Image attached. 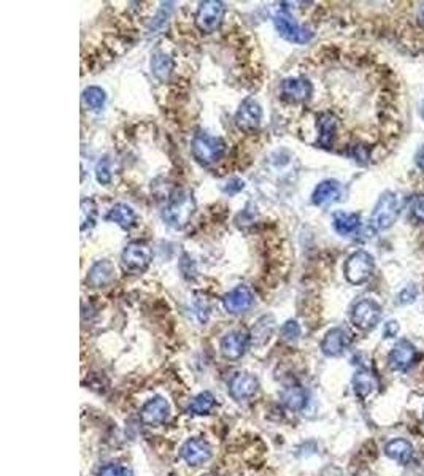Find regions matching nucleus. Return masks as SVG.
Segmentation results:
<instances>
[{
	"label": "nucleus",
	"mask_w": 424,
	"mask_h": 476,
	"mask_svg": "<svg viewBox=\"0 0 424 476\" xmlns=\"http://www.w3.org/2000/svg\"><path fill=\"white\" fill-rule=\"evenodd\" d=\"M194 213L196 201L193 193L186 189H175L172 196L168 197L164 210H162V219L172 229L181 231L189 224Z\"/></svg>",
	"instance_id": "obj_1"
},
{
	"label": "nucleus",
	"mask_w": 424,
	"mask_h": 476,
	"mask_svg": "<svg viewBox=\"0 0 424 476\" xmlns=\"http://www.w3.org/2000/svg\"><path fill=\"white\" fill-rule=\"evenodd\" d=\"M191 153L201 166H213L226 154V141L221 137H215V135L201 131L194 135L193 141H191Z\"/></svg>",
	"instance_id": "obj_2"
},
{
	"label": "nucleus",
	"mask_w": 424,
	"mask_h": 476,
	"mask_svg": "<svg viewBox=\"0 0 424 476\" xmlns=\"http://www.w3.org/2000/svg\"><path fill=\"white\" fill-rule=\"evenodd\" d=\"M373 270H375V259L370 253L363 250L350 254L343 265L346 281L355 284V286H361V284L369 281L373 275Z\"/></svg>",
	"instance_id": "obj_3"
},
{
	"label": "nucleus",
	"mask_w": 424,
	"mask_h": 476,
	"mask_svg": "<svg viewBox=\"0 0 424 476\" xmlns=\"http://www.w3.org/2000/svg\"><path fill=\"white\" fill-rule=\"evenodd\" d=\"M399 218V198L391 191L380 196L375 208L372 211L370 224L375 231L391 229Z\"/></svg>",
	"instance_id": "obj_4"
},
{
	"label": "nucleus",
	"mask_w": 424,
	"mask_h": 476,
	"mask_svg": "<svg viewBox=\"0 0 424 476\" xmlns=\"http://www.w3.org/2000/svg\"><path fill=\"white\" fill-rule=\"evenodd\" d=\"M153 262V251L146 241L136 240L126 245L121 254V264L126 272L143 273Z\"/></svg>",
	"instance_id": "obj_5"
},
{
	"label": "nucleus",
	"mask_w": 424,
	"mask_h": 476,
	"mask_svg": "<svg viewBox=\"0 0 424 476\" xmlns=\"http://www.w3.org/2000/svg\"><path fill=\"white\" fill-rule=\"evenodd\" d=\"M226 16V5L220 0H205L196 11V27L202 34H213L220 29Z\"/></svg>",
	"instance_id": "obj_6"
},
{
	"label": "nucleus",
	"mask_w": 424,
	"mask_h": 476,
	"mask_svg": "<svg viewBox=\"0 0 424 476\" xmlns=\"http://www.w3.org/2000/svg\"><path fill=\"white\" fill-rule=\"evenodd\" d=\"M273 24L280 37L289 41V44L306 45L313 39V32L302 27L286 10H281L273 16Z\"/></svg>",
	"instance_id": "obj_7"
},
{
	"label": "nucleus",
	"mask_w": 424,
	"mask_h": 476,
	"mask_svg": "<svg viewBox=\"0 0 424 476\" xmlns=\"http://www.w3.org/2000/svg\"><path fill=\"white\" fill-rule=\"evenodd\" d=\"M351 323L359 330L369 332L375 329L381 319V307L372 298H361L353 305L350 313Z\"/></svg>",
	"instance_id": "obj_8"
},
{
	"label": "nucleus",
	"mask_w": 424,
	"mask_h": 476,
	"mask_svg": "<svg viewBox=\"0 0 424 476\" xmlns=\"http://www.w3.org/2000/svg\"><path fill=\"white\" fill-rule=\"evenodd\" d=\"M234 121L238 131L251 135L259 131L261 121H263V108L254 98H245L242 105L238 106Z\"/></svg>",
	"instance_id": "obj_9"
},
{
	"label": "nucleus",
	"mask_w": 424,
	"mask_h": 476,
	"mask_svg": "<svg viewBox=\"0 0 424 476\" xmlns=\"http://www.w3.org/2000/svg\"><path fill=\"white\" fill-rule=\"evenodd\" d=\"M251 343L250 333L246 330H231L221 338L220 350L224 359L238 360L245 356Z\"/></svg>",
	"instance_id": "obj_10"
},
{
	"label": "nucleus",
	"mask_w": 424,
	"mask_h": 476,
	"mask_svg": "<svg viewBox=\"0 0 424 476\" xmlns=\"http://www.w3.org/2000/svg\"><path fill=\"white\" fill-rule=\"evenodd\" d=\"M313 86L310 80L302 76H296V78H286L285 81L281 83L280 88V94L281 98L288 103H303L307 102L310 97H312Z\"/></svg>",
	"instance_id": "obj_11"
},
{
	"label": "nucleus",
	"mask_w": 424,
	"mask_h": 476,
	"mask_svg": "<svg viewBox=\"0 0 424 476\" xmlns=\"http://www.w3.org/2000/svg\"><path fill=\"white\" fill-rule=\"evenodd\" d=\"M418 351L408 340H399L388 356V365L393 372H405L415 364Z\"/></svg>",
	"instance_id": "obj_12"
},
{
	"label": "nucleus",
	"mask_w": 424,
	"mask_h": 476,
	"mask_svg": "<svg viewBox=\"0 0 424 476\" xmlns=\"http://www.w3.org/2000/svg\"><path fill=\"white\" fill-rule=\"evenodd\" d=\"M254 300H256V295H254L253 289L242 284L223 297V305L224 310L231 315H242L253 307Z\"/></svg>",
	"instance_id": "obj_13"
},
{
	"label": "nucleus",
	"mask_w": 424,
	"mask_h": 476,
	"mask_svg": "<svg viewBox=\"0 0 424 476\" xmlns=\"http://www.w3.org/2000/svg\"><path fill=\"white\" fill-rule=\"evenodd\" d=\"M259 381L254 375L246 372H238L229 381V394L237 402H245L253 399L258 394Z\"/></svg>",
	"instance_id": "obj_14"
},
{
	"label": "nucleus",
	"mask_w": 424,
	"mask_h": 476,
	"mask_svg": "<svg viewBox=\"0 0 424 476\" xmlns=\"http://www.w3.org/2000/svg\"><path fill=\"white\" fill-rule=\"evenodd\" d=\"M351 340V333L348 330L343 328H334L324 335L321 342V351L328 358H340L348 350Z\"/></svg>",
	"instance_id": "obj_15"
},
{
	"label": "nucleus",
	"mask_w": 424,
	"mask_h": 476,
	"mask_svg": "<svg viewBox=\"0 0 424 476\" xmlns=\"http://www.w3.org/2000/svg\"><path fill=\"white\" fill-rule=\"evenodd\" d=\"M168 416H171V405L159 395L148 400L140 411V421L146 425L164 424Z\"/></svg>",
	"instance_id": "obj_16"
},
{
	"label": "nucleus",
	"mask_w": 424,
	"mask_h": 476,
	"mask_svg": "<svg viewBox=\"0 0 424 476\" xmlns=\"http://www.w3.org/2000/svg\"><path fill=\"white\" fill-rule=\"evenodd\" d=\"M180 454L188 465L199 467L211 459V446L203 438H191L181 446Z\"/></svg>",
	"instance_id": "obj_17"
},
{
	"label": "nucleus",
	"mask_w": 424,
	"mask_h": 476,
	"mask_svg": "<svg viewBox=\"0 0 424 476\" xmlns=\"http://www.w3.org/2000/svg\"><path fill=\"white\" fill-rule=\"evenodd\" d=\"M116 278L115 264L108 259L97 260L96 264L89 268L86 283L91 288H107Z\"/></svg>",
	"instance_id": "obj_18"
},
{
	"label": "nucleus",
	"mask_w": 424,
	"mask_h": 476,
	"mask_svg": "<svg viewBox=\"0 0 424 476\" xmlns=\"http://www.w3.org/2000/svg\"><path fill=\"white\" fill-rule=\"evenodd\" d=\"M340 196H342L340 183L335 180H324L315 188L312 201L316 207H329V205L337 202Z\"/></svg>",
	"instance_id": "obj_19"
},
{
	"label": "nucleus",
	"mask_w": 424,
	"mask_h": 476,
	"mask_svg": "<svg viewBox=\"0 0 424 476\" xmlns=\"http://www.w3.org/2000/svg\"><path fill=\"white\" fill-rule=\"evenodd\" d=\"M107 221L118 224L124 231H131L132 227L137 226V215L133 208L127 203H116L110 208Z\"/></svg>",
	"instance_id": "obj_20"
},
{
	"label": "nucleus",
	"mask_w": 424,
	"mask_h": 476,
	"mask_svg": "<svg viewBox=\"0 0 424 476\" xmlns=\"http://www.w3.org/2000/svg\"><path fill=\"white\" fill-rule=\"evenodd\" d=\"M385 454L390 459L395 460L400 465H407L413 457V446L408 440L394 438L385 446Z\"/></svg>",
	"instance_id": "obj_21"
},
{
	"label": "nucleus",
	"mask_w": 424,
	"mask_h": 476,
	"mask_svg": "<svg viewBox=\"0 0 424 476\" xmlns=\"http://www.w3.org/2000/svg\"><path fill=\"white\" fill-rule=\"evenodd\" d=\"M332 226H334L338 236L348 237L359 229V226H361V216H359V213L337 211L334 218H332Z\"/></svg>",
	"instance_id": "obj_22"
},
{
	"label": "nucleus",
	"mask_w": 424,
	"mask_h": 476,
	"mask_svg": "<svg viewBox=\"0 0 424 476\" xmlns=\"http://www.w3.org/2000/svg\"><path fill=\"white\" fill-rule=\"evenodd\" d=\"M318 127H320L318 145L326 149L332 148V145H334L335 133H337V127H338L337 118L332 115V113H323L320 119H318Z\"/></svg>",
	"instance_id": "obj_23"
},
{
	"label": "nucleus",
	"mask_w": 424,
	"mask_h": 476,
	"mask_svg": "<svg viewBox=\"0 0 424 476\" xmlns=\"http://www.w3.org/2000/svg\"><path fill=\"white\" fill-rule=\"evenodd\" d=\"M353 388H355V394L359 399L364 400L365 397H369L375 390V388H378V381L370 370L361 368L353 376Z\"/></svg>",
	"instance_id": "obj_24"
},
{
	"label": "nucleus",
	"mask_w": 424,
	"mask_h": 476,
	"mask_svg": "<svg viewBox=\"0 0 424 476\" xmlns=\"http://www.w3.org/2000/svg\"><path fill=\"white\" fill-rule=\"evenodd\" d=\"M281 400L285 403V407L293 410V411H301L306 408V405L308 402V395L307 390L303 389L299 385H293L285 388V390L281 393Z\"/></svg>",
	"instance_id": "obj_25"
},
{
	"label": "nucleus",
	"mask_w": 424,
	"mask_h": 476,
	"mask_svg": "<svg viewBox=\"0 0 424 476\" xmlns=\"http://www.w3.org/2000/svg\"><path fill=\"white\" fill-rule=\"evenodd\" d=\"M173 59L164 51H156L151 56V72L159 81H167L173 72Z\"/></svg>",
	"instance_id": "obj_26"
},
{
	"label": "nucleus",
	"mask_w": 424,
	"mask_h": 476,
	"mask_svg": "<svg viewBox=\"0 0 424 476\" xmlns=\"http://www.w3.org/2000/svg\"><path fill=\"white\" fill-rule=\"evenodd\" d=\"M273 330H275L273 318L272 316H263L256 324H254V328L250 332L251 343L256 345V346L266 345L268 340H271Z\"/></svg>",
	"instance_id": "obj_27"
},
{
	"label": "nucleus",
	"mask_w": 424,
	"mask_h": 476,
	"mask_svg": "<svg viewBox=\"0 0 424 476\" xmlns=\"http://www.w3.org/2000/svg\"><path fill=\"white\" fill-rule=\"evenodd\" d=\"M215 397L208 390H205V393H201L199 395L196 397L193 400V403L189 405L188 411L191 415H196V416H205V415H210V411L213 410L215 407Z\"/></svg>",
	"instance_id": "obj_28"
},
{
	"label": "nucleus",
	"mask_w": 424,
	"mask_h": 476,
	"mask_svg": "<svg viewBox=\"0 0 424 476\" xmlns=\"http://www.w3.org/2000/svg\"><path fill=\"white\" fill-rule=\"evenodd\" d=\"M105 101H107V94L105 91L99 86H89L83 91V103L88 106L89 110L99 111L104 108Z\"/></svg>",
	"instance_id": "obj_29"
},
{
	"label": "nucleus",
	"mask_w": 424,
	"mask_h": 476,
	"mask_svg": "<svg viewBox=\"0 0 424 476\" xmlns=\"http://www.w3.org/2000/svg\"><path fill=\"white\" fill-rule=\"evenodd\" d=\"M97 223V205L93 198H83L81 201V231H91Z\"/></svg>",
	"instance_id": "obj_30"
},
{
	"label": "nucleus",
	"mask_w": 424,
	"mask_h": 476,
	"mask_svg": "<svg viewBox=\"0 0 424 476\" xmlns=\"http://www.w3.org/2000/svg\"><path fill=\"white\" fill-rule=\"evenodd\" d=\"M173 9V4L172 2H167V4H162L161 10L158 11L156 18L153 19V23L150 24V29H148V34H159L162 29H164L168 18H171V13Z\"/></svg>",
	"instance_id": "obj_31"
},
{
	"label": "nucleus",
	"mask_w": 424,
	"mask_h": 476,
	"mask_svg": "<svg viewBox=\"0 0 424 476\" xmlns=\"http://www.w3.org/2000/svg\"><path fill=\"white\" fill-rule=\"evenodd\" d=\"M301 325L294 319H289L280 328V338L286 343H296L301 337Z\"/></svg>",
	"instance_id": "obj_32"
},
{
	"label": "nucleus",
	"mask_w": 424,
	"mask_h": 476,
	"mask_svg": "<svg viewBox=\"0 0 424 476\" xmlns=\"http://www.w3.org/2000/svg\"><path fill=\"white\" fill-rule=\"evenodd\" d=\"M96 178H97L99 183L104 184V186H108V184L111 183L113 175H111L110 159L107 158V156H104V158L97 162V166H96Z\"/></svg>",
	"instance_id": "obj_33"
},
{
	"label": "nucleus",
	"mask_w": 424,
	"mask_h": 476,
	"mask_svg": "<svg viewBox=\"0 0 424 476\" xmlns=\"http://www.w3.org/2000/svg\"><path fill=\"white\" fill-rule=\"evenodd\" d=\"M97 476H132V473L127 467L119 464H107L99 470Z\"/></svg>",
	"instance_id": "obj_34"
},
{
	"label": "nucleus",
	"mask_w": 424,
	"mask_h": 476,
	"mask_svg": "<svg viewBox=\"0 0 424 476\" xmlns=\"http://www.w3.org/2000/svg\"><path fill=\"white\" fill-rule=\"evenodd\" d=\"M416 295H418V288L412 284V286H407L405 289H402L399 295H398V300L402 305H407V303H413L416 300Z\"/></svg>",
	"instance_id": "obj_35"
},
{
	"label": "nucleus",
	"mask_w": 424,
	"mask_h": 476,
	"mask_svg": "<svg viewBox=\"0 0 424 476\" xmlns=\"http://www.w3.org/2000/svg\"><path fill=\"white\" fill-rule=\"evenodd\" d=\"M412 213L418 221L424 223V196L415 197V201L412 203Z\"/></svg>",
	"instance_id": "obj_36"
},
{
	"label": "nucleus",
	"mask_w": 424,
	"mask_h": 476,
	"mask_svg": "<svg viewBox=\"0 0 424 476\" xmlns=\"http://www.w3.org/2000/svg\"><path fill=\"white\" fill-rule=\"evenodd\" d=\"M245 188V183L240 180V178H232L229 180L228 183H226V186L223 188V191L226 194H237L240 193V191H242Z\"/></svg>",
	"instance_id": "obj_37"
},
{
	"label": "nucleus",
	"mask_w": 424,
	"mask_h": 476,
	"mask_svg": "<svg viewBox=\"0 0 424 476\" xmlns=\"http://www.w3.org/2000/svg\"><path fill=\"white\" fill-rule=\"evenodd\" d=\"M399 333V323L398 321H388L385 324V329H383V337L385 338H394L398 337Z\"/></svg>",
	"instance_id": "obj_38"
},
{
	"label": "nucleus",
	"mask_w": 424,
	"mask_h": 476,
	"mask_svg": "<svg viewBox=\"0 0 424 476\" xmlns=\"http://www.w3.org/2000/svg\"><path fill=\"white\" fill-rule=\"evenodd\" d=\"M416 166H418L421 172H424V146L420 149V153L416 154Z\"/></svg>",
	"instance_id": "obj_39"
},
{
	"label": "nucleus",
	"mask_w": 424,
	"mask_h": 476,
	"mask_svg": "<svg viewBox=\"0 0 424 476\" xmlns=\"http://www.w3.org/2000/svg\"><path fill=\"white\" fill-rule=\"evenodd\" d=\"M418 18H420V23L424 26V4L421 5V9H420V15H418Z\"/></svg>",
	"instance_id": "obj_40"
},
{
	"label": "nucleus",
	"mask_w": 424,
	"mask_h": 476,
	"mask_svg": "<svg viewBox=\"0 0 424 476\" xmlns=\"http://www.w3.org/2000/svg\"><path fill=\"white\" fill-rule=\"evenodd\" d=\"M421 116L424 118V101H423V105H421Z\"/></svg>",
	"instance_id": "obj_41"
},
{
	"label": "nucleus",
	"mask_w": 424,
	"mask_h": 476,
	"mask_svg": "<svg viewBox=\"0 0 424 476\" xmlns=\"http://www.w3.org/2000/svg\"><path fill=\"white\" fill-rule=\"evenodd\" d=\"M423 415H424V411H423Z\"/></svg>",
	"instance_id": "obj_42"
}]
</instances>
